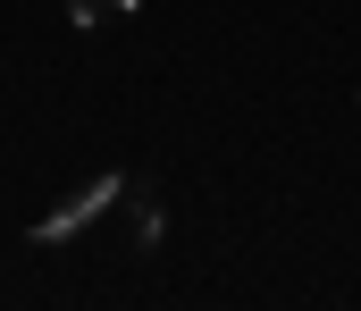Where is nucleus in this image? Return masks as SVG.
<instances>
[{
	"instance_id": "obj_1",
	"label": "nucleus",
	"mask_w": 361,
	"mask_h": 311,
	"mask_svg": "<svg viewBox=\"0 0 361 311\" xmlns=\"http://www.w3.org/2000/svg\"><path fill=\"white\" fill-rule=\"evenodd\" d=\"M118 194H126V177H92V185H76L59 210H42V219H34V244H68V236H85Z\"/></svg>"
},
{
	"instance_id": "obj_3",
	"label": "nucleus",
	"mask_w": 361,
	"mask_h": 311,
	"mask_svg": "<svg viewBox=\"0 0 361 311\" xmlns=\"http://www.w3.org/2000/svg\"><path fill=\"white\" fill-rule=\"evenodd\" d=\"M135 244H143V252H152V244H160V202H152V194H143V202H135Z\"/></svg>"
},
{
	"instance_id": "obj_2",
	"label": "nucleus",
	"mask_w": 361,
	"mask_h": 311,
	"mask_svg": "<svg viewBox=\"0 0 361 311\" xmlns=\"http://www.w3.org/2000/svg\"><path fill=\"white\" fill-rule=\"evenodd\" d=\"M126 8H143V0H68V17H76V25H101V17H126Z\"/></svg>"
}]
</instances>
